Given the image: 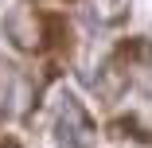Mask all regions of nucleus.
<instances>
[{"label":"nucleus","mask_w":152,"mask_h":148,"mask_svg":"<svg viewBox=\"0 0 152 148\" xmlns=\"http://www.w3.org/2000/svg\"><path fill=\"white\" fill-rule=\"evenodd\" d=\"M0 148H16V144H0Z\"/></svg>","instance_id":"7ed1b4c3"},{"label":"nucleus","mask_w":152,"mask_h":148,"mask_svg":"<svg viewBox=\"0 0 152 148\" xmlns=\"http://www.w3.org/2000/svg\"><path fill=\"white\" fill-rule=\"evenodd\" d=\"M4 31L12 35V43L20 51H39L43 39H47V16H35V12H27V8H16L4 23Z\"/></svg>","instance_id":"f257e3e1"},{"label":"nucleus","mask_w":152,"mask_h":148,"mask_svg":"<svg viewBox=\"0 0 152 148\" xmlns=\"http://www.w3.org/2000/svg\"><path fill=\"white\" fill-rule=\"evenodd\" d=\"M31 82H27L16 66L8 63H0V113H8V117H20L27 105H31Z\"/></svg>","instance_id":"f03ea898"}]
</instances>
